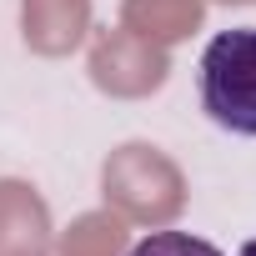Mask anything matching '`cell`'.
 <instances>
[{
    "mask_svg": "<svg viewBox=\"0 0 256 256\" xmlns=\"http://www.w3.org/2000/svg\"><path fill=\"white\" fill-rule=\"evenodd\" d=\"M201 106L231 136H256V26L221 30L201 50Z\"/></svg>",
    "mask_w": 256,
    "mask_h": 256,
    "instance_id": "obj_1",
    "label": "cell"
},
{
    "mask_svg": "<svg viewBox=\"0 0 256 256\" xmlns=\"http://www.w3.org/2000/svg\"><path fill=\"white\" fill-rule=\"evenodd\" d=\"M126 256H221L211 241L191 236V231H151L146 241H136Z\"/></svg>",
    "mask_w": 256,
    "mask_h": 256,
    "instance_id": "obj_2",
    "label": "cell"
},
{
    "mask_svg": "<svg viewBox=\"0 0 256 256\" xmlns=\"http://www.w3.org/2000/svg\"><path fill=\"white\" fill-rule=\"evenodd\" d=\"M241 256H256V236H251V241H246V246H241Z\"/></svg>",
    "mask_w": 256,
    "mask_h": 256,
    "instance_id": "obj_3",
    "label": "cell"
}]
</instances>
